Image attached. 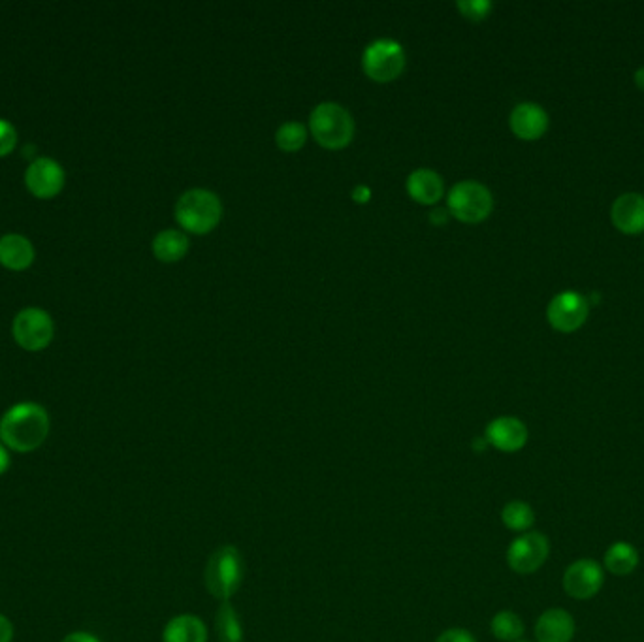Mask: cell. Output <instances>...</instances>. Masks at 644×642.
Returning <instances> with one entry per match:
<instances>
[{
	"instance_id": "28",
	"label": "cell",
	"mask_w": 644,
	"mask_h": 642,
	"mask_svg": "<svg viewBox=\"0 0 644 642\" xmlns=\"http://www.w3.org/2000/svg\"><path fill=\"white\" fill-rule=\"evenodd\" d=\"M12 641H14V624L10 622V618L0 614V642Z\"/></svg>"
},
{
	"instance_id": "18",
	"label": "cell",
	"mask_w": 644,
	"mask_h": 642,
	"mask_svg": "<svg viewBox=\"0 0 644 642\" xmlns=\"http://www.w3.org/2000/svg\"><path fill=\"white\" fill-rule=\"evenodd\" d=\"M162 642H208V627L194 614H179L164 627Z\"/></svg>"
},
{
	"instance_id": "7",
	"label": "cell",
	"mask_w": 644,
	"mask_h": 642,
	"mask_svg": "<svg viewBox=\"0 0 644 642\" xmlns=\"http://www.w3.org/2000/svg\"><path fill=\"white\" fill-rule=\"evenodd\" d=\"M55 326L48 311L40 307H27L17 313L12 324V336L23 351L38 353L49 347Z\"/></svg>"
},
{
	"instance_id": "5",
	"label": "cell",
	"mask_w": 644,
	"mask_h": 642,
	"mask_svg": "<svg viewBox=\"0 0 644 642\" xmlns=\"http://www.w3.org/2000/svg\"><path fill=\"white\" fill-rule=\"evenodd\" d=\"M449 213L454 215L462 223H481L484 221L492 209H494V196L479 181H460L456 183L447 198Z\"/></svg>"
},
{
	"instance_id": "2",
	"label": "cell",
	"mask_w": 644,
	"mask_h": 642,
	"mask_svg": "<svg viewBox=\"0 0 644 642\" xmlns=\"http://www.w3.org/2000/svg\"><path fill=\"white\" fill-rule=\"evenodd\" d=\"M245 577L242 552L238 546H219L208 560L204 569V582L206 588L215 599L226 603L232 599L242 586Z\"/></svg>"
},
{
	"instance_id": "11",
	"label": "cell",
	"mask_w": 644,
	"mask_h": 642,
	"mask_svg": "<svg viewBox=\"0 0 644 642\" xmlns=\"http://www.w3.org/2000/svg\"><path fill=\"white\" fill-rule=\"evenodd\" d=\"M65 181L63 166L49 157H40V159L31 162L25 172V185H27L29 193L40 200L55 198L63 191Z\"/></svg>"
},
{
	"instance_id": "4",
	"label": "cell",
	"mask_w": 644,
	"mask_h": 642,
	"mask_svg": "<svg viewBox=\"0 0 644 642\" xmlns=\"http://www.w3.org/2000/svg\"><path fill=\"white\" fill-rule=\"evenodd\" d=\"M223 217V204L219 196L208 189H191L179 196L176 204V221L187 232L208 234L219 225Z\"/></svg>"
},
{
	"instance_id": "14",
	"label": "cell",
	"mask_w": 644,
	"mask_h": 642,
	"mask_svg": "<svg viewBox=\"0 0 644 642\" xmlns=\"http://www.w3.org/2000/svg\"><path fill=\"white\" fill-rule=\"evenodd\" d=\"M612 225L624 234H639L644 230V196L639 193L620 194L611 208Z\"/></svg>"
},
{
	"instance_id": "16",
	"label": "cell",
	"mask_w": 644,
	"mask_h": 642,
	"mask_svg": "<svg viewBox=\"0 0 644 642\" xmlns=\"http://www.w3.org/2000/svg\"><path fill=\"white\" fill-rule=\"evenodd\" d=\"M34 245L21 234H6L0 238V264L12 272H23L34 262Z\"/></svg>"
},
{
	"instance_id": "25",
	"label": "cell",
	"mask_w": 644,
	"mask_h": 642,
	"mask_svg": "<svg viewBox=\"0 0 644 642\" xmlns=\"http://www.w3.org/2000/svg\"><path fill=\"white\" fill-rule=\"evenodd\" d=\"M458 10L473 21H483L484 17L492 12V2L490 0H460Z\"/></svg>"
},
{
	"instance_id": "33",
	"label": "cell",
	"mask_w": 644,
	"mask_h": 642,
	"mask_svg": "<svg viewBox=\"0 0 644 642\" xmlns=\"http://www.w3.org/2000/svg\"><path fill=\"white\" fill-rule=\"evenodd\" d=\"M635 85L644 91V66H641L637 72H635Z\"/></svg>"
},
{
	"instance_id": "13",
	"label": "cell",
	"mask_w": 644,
	"mask_h": 642,
	"mask_svg": "<svg viewBox=\"0 0 644 642\" xmlns=\"http://www.w3.org/2000/svg\"><path fill=\"white\" fill-rule=\"evenodd\" d=\"M511 130L520 140L533 142L545 136L548 130V113L535 102H520L509 117Z\"/></svg>"
},
{
	"instance_id": "19",
	"label": "cell",
	"mask_w": 644,
	"mask_h": 642,
	"mask_svg": "<svg viewBox=\"0 0 644 642\" xmlns=\"http://www.w3.org/2000/svg\"><path fill=\"white\" fill-rule=\"evenodd\" d=\"M603 565L616 577H628L639 565V552L635 546L629 545L626 541H618L609 546V550L605 552Z\"/></svg>"
},
{
	"instance_id": "3",
	"label": "cell",
	"mask_w": 644,
	"mask_h": 642,
	"mask_svg": "<svg viewBox=\"0 0 644 642\" xmlns=\"http://www.w3.org/2000/svg\"><path fill=\"white\" fill-rule=\"evenodd\" d=\"M313 138L326 149H343L353 142L355 119L338 102H321L309 117Z\"/></svg>"
},
{
	"instance_id": "26",
	"label": "cell",
	"mask_w": 644,
	"mask_h": 642,
	"mask_svg": "<svg viewBox=\"0 0 644 642\" xmlns=\"http://www.w3.org/2000/svg\"><path fill=\"white\" fill-rule=\"evenodd\" d=\"M17 145V130L10 121L0 119V157L10 155Z\"/></svg>"
},
{
	"instance_id": "30",
	"label": "cell",
	"mask_w": 644,
	"mask_h": 642,
	"mask_svg": "<svg viewBox=\"0 0 644 642\" xmlns=\"http://www.w3.org/2000/svg\"><path fill=\"white\" fill-rule=\"evenodd\" d=\"M10 464H12L10 452L6 449V445L0 441V475H4L10 469Z\"/></svg>"
},
{
	"instance_id": "21",
	"label": "cell",
	"mask_w": 644,
	"mask_h": 642,
	"mask_svg": "<svg viewBox=\"0 0 644 642\" xmlns=\"http://www.w3.org/2000/svg\"><path fill=\"white\" fill-rule=\"evenodd\" d=\"M215 631L219 642H245L242 620L230 601L221 603L215 616Z\"/></svg>"
},
{
	"instance_id": "34",
	"label": "cell",
	"mask_w": 644,
	"mask_h": 642,
	"mask_svg": "<svg viewBox=\"0 0 644 642\" xmlns=\"http://www.w3.org/2000/svg\"><path fill=\"white\" fill-rule=\"evenodd\" d=\"M516 642H528V641H522V639H520V641H516Z\"/></svg>"
},
{
	"instance_id": "1",
	"label": "cell",
	"mask_w": 644,
	"mask_h": 642,
	"mask_svg": "<svg viewBox=\"0 0 644 642\" xmlns=\"http://www.w3.org/2000/svg\"><path fill=\"white\" fill-rule=\"evenodd\" d=\"M49 428L48 411L40 403H17L0 418V441L8 450L27 454L44 445Z\"/></svg>"
},
{
	"instance_id": "32",
	"label": "cell",
	"mask_w": 644,
	"mask_h": 642,
	"mask_svg": "<svg viewBox=\"0 0 644 642\" xmlns=\"http://www.w3.org/2000/svg\"><path fill=\"white\" fill-rule=\"evenodd\" d=\"M430 219H432L434 225H443V223H447V211L445 209H434Z\"/></svg>"
},
{
	"instance_id": "8",
	"label": "cell",
	"mask_w": 644,
	"mask_h": 642,
	"mask_svg": "<svg viewBox=\"0 0 644 642\" xmlns=\"http://www.w3.org/2000/svg\"><path fill=\"white\" fill-rule=\"evenodd\" d=\"M548 554L550 543L547 535L539 531H526L507 548V563L518 575H532L545 565Z\"/></svg>"
},
{
	"instance_id": "29",
	"label": "cell",
	"mask_w": 644,
	"mask_h": 642,
	"mask_svg": "<svg viewBox=\"0 0 644 642\" xmlns=\"http://www.w3.org/2000/svg\"><path fill=\"white\" fill-rule=\"evenodd\" d=\"M63 642H100L98 637H95L93 633H87V631H74L70 635H66Z\"/></svg>"
},
{
	"instance_id": "12",
	"label": "cell",
	"mask_w": 644,
	"mask_h": 642,
	"mask_svg": "<svg viewBox=\"0 0 644 642\" xmlns=\"http://www.w3.org/2000/svg\"><path fill=\"white\" fill-rule=\"evenodd\" d=\"M528 426L516 417L494 418L484 432V439L490 447L500 452H518L528 443Z\"/></svg>"
},
{
	"instance_id": "9",
	"label": "cell",
	"mask_w": 644,
	"mask_h": 642,
	"mask_svg": "<svg viewBox=\"0 0 644 642\" xmlns=\"http://www.w3.org/2000/svg\"><path fill=\"white\" fill-rule=\"evenodd\" d=\"M590 300L579 292L567 290L556 294L547 309V319L556 332L571 334L577 332L588 319Z\"/></svg>"
},
{
	"instance_id": "22",
	"label": "cell",
	"mask_w": 644,
	"mask_h": 642,
	"mask_svg": "<svg viewBox=\"0 0 644 642\" xmlns=\"http://www.w3.org/2000/svg\"><path fill=\"white\" fill-rule=\"evenodd\" d=\"M501 522L507 530L516 531V533H526L532 530L535 524V513H533L532 505L526 501H509L503 511H501Z\"/></svg>"
},
{
	"instance_id": "20",
	"label": "cell",
	"mask_w": 644,
	"mask_h": 642,
	"mask_svg": "<svg viewBox=\"0 0 644 642\" xmlns=\"http://www.w3.org/2000/svg\"><path fill=\"white\" fill-rule=\"evenodd\" d=\"M189 251V238L181 230H162L153 240V255L162 262H178Z\"/></svg>"
},
{
	"instance_id": "24",
	"label": "cell",
	"mask_w": 644,
	"mask_h": 642,
	"mask_svg": "<svg viewBox=\"0 0 644 642\" xmlns=\"http://www.w3.org/2000/svg\"><path fill=\"white\" fill-rule=\"evenodd\" d=\"M306 140V125L298 123V121H287L275 132V144L285 153H294V151L302 149Z\"/></svg>"
},
{
	"instance_id": "15",
	"label": "cell",
	"mask_w": 644,
	"mask_h": 642,
	"mask_svg": "<svg viewBox=\"0 0 644 642\" xmlns=\"http://www.w3.org/2000/svg\"><path fill=\"white\" fill-rule=\"evenodd\" d=\"M575 618L565 609H548L537 618V642H571L575 637Z\"/></svg>"
},
{
	"instance_id": "17",
	"label": "cell",
	"mask_w": 644,
	"mask_h": 642,
	"mask_svg": "<svg viewBox=\"0 0 644 642\" xmlns=\"http://www.w3.org/2000/svg\"><path fill=\"white\" fill-rule=\"evenodd\" d=\"M407 193L419 204H435L445 193L443 177L430 168H419L407 177Z\"/></svg>"
},
{
	"instance_id": "27",
	"label": "cell",
	"mask_w": 644,
	"mask_h": 642,
	"mask_svg": "<svg viewBox=\"0 0 644 642\" xmlns=\"http://www.w3.org/2000/svg\"><path fill=\"white\" fill-rule=\"evenodd\" d=\"M435 642H477V639L462 627H451L447 631H443L437 641Z\"/></svg>"
},
{
	"instance_id": "23",
	"label": "cell",
	"mask_w": 644,
	"mask_h": 642,
	"mask_svg": "<svg viewBox=\"0 0 644 642\" xmlns=\"http://www.w3.org/2000/svg\"><path fill=\"white\" fill-rule=\"evenodd\" d=\"M524 629L526 627H524L522 618L513 610H500L490 622L492 635L501 642L520 641L524 635Z\"/></svg>"
},
{
	"instance_id": "6",
	"label": "cell",
	"mask_w": 644,
	"mask_h": 642,
	"mask_svg": "<svg viewBox=\"0 0 644 642\" xmlns=\"http://www.w3.org/2000/svg\"><path fill=\"white\" fill-rule=\"evenodd\" d=\"M405 51L400 42L392 38H377L362 55V68L371 80L385 81L396 80L405 68Z\"/></svg>"
},
{
	"instance_id": "31",
	"label": "cell",
	"mask_w": 644,
	"mask_h": 642,
	"mask_svg": "<svg viewBox=\"0 0 644 642\" xmlns=\"http://www.w3.org/2000/svg\"><path fill=\"white\" fill-rule=\"evenodd\" d=\"M370 196L371 191L366 185H358L355 191H353V198H355L356 202H368Z\"/></svg>"
},
{
	"instance_id": "10",
	"label": "cell",
	"mask_w": 644,
	"mask_h": 642,
	"mask_svg": "<svg viewBox=\"0 0 644 642\" xmlns=\"http://www.w3.org/2000/svg\"><path fill=\"white\" fill-rule=\"evenodd\" d=\"M605 584V573L601 563L590 558H582L571 563L564 573L565 594L577 601L596 597Z\"/></svg>"
}]
</instances>
